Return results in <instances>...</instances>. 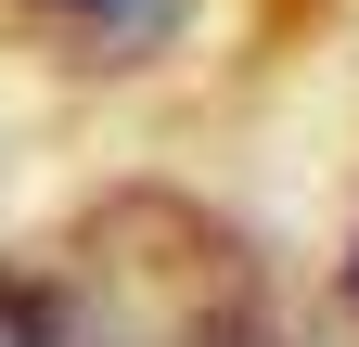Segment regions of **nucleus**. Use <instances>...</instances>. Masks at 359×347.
Here are the masks:
<instances>
[{
	"label": "nucleus",
	"instance_id": "3",
	"mask_svg": "<svg viewBox=\"0 0 359 347\" xmlns=\"http://www.w3.org/2000/svg\"><path fill=\"white\" fill-rule=\"evenodd\" d=\"M346 296H359V270H346Z\"/></svg>",
	"mask_w": 359,
	"mask_h": 347
},
{
	"label": "nucleus",
	"instance_id": "2",
	"mask_svg": "<svg viewBox=\"0 0 359 347\" xmlns=\"http://www.w3.org/2000/svg\"><path fill=\"white\" fill-rule=\"evenodd\" d=\"M77 13H103V0H77Z\"/></svg>",
	"mask_w": 359,
	"mask_h": 347
},
{
	"label": "nucleus",
	"instance_id": "1",
	"mask_svg": "<svg viewBox=\"0 0 359 347\" xmlns=\"http://www.w3.org/2000/svg\"><path fill=\"white\" fill-rule=\"evenodd\" d=\"M0 347H77L65 334V296L52 283H0Z\"/></svg>",
	"mask_w": 359,
	"mask_h": 347
}]
</instances>
